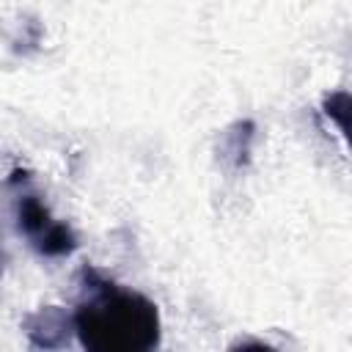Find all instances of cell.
<instances>
[{"label": "cell", "mask_w": 352, "mask_h": 352, "mask_svg": "<svg viewBox=\"0 0 352 352\" xmlns=\"http://www.w3.org/2000/svg\"><path fill=\"white\" fill-rule=\"evenodd\" d=\"M82 297L72 314L77 341L91 352H148L160 344V311L140 292L121 289L82 267Z\"/></svg>", "instance_id": "6da1fadb"}, {"label": "cell", "mask_w": 352, "mask_h": 352, "mask_svg": "<svg viewBox=\"0 0 352 352\" xmlns=\"http://www.w3.org/2000/svg\"><path fill=\"white\" fill-rule=\"evenodd\" d=\"M25 333L30 344L38 349H58L69 344V336L74 333V322L72 314H66L63 308L44 305L25 319Z\"/></svg>", "instance_id": "7a4b0ae2"}, {"label": "cell", "mask_w": 352, "mask_h": 352, "mask_svg": "<svg viewBox=\"0 0 352 352\" xmlns=\"http://www.w3.org/2000/svg\"><path fill=\"white\" fill-rule=\"evenodd\" d=\"M253 135H256V124L253 121H236L226 129L223 135V157L234 165V168H242L250 162V143H253Z\"/></svg>", "instance_id": "3957f363"}, {"label": "cell", "mask_w": 352, "mask_h": 352, "mask_svg": "<svg viewBox=\"0 0 352 352\" xmlns=\"http://www.w3.org/2000/svg\"><path fill=\"white\" fill-rule=\"evenodd\" d=\"M33 242V248L41 253V256H50V258H60V256H69V253H74V248H77V236H74V231L66 226V223H58V220H52L36 239H30Z\"/></svg>", "instance_id": "277c9868"}, {"label": "cell", "mask_w": 352, "mask_h": 352, "mask_svg": "<svg viewBox=\"0 0 352 352\" xmlns=\"http://www.w3.org/2000/svg\"><path fill=\"white\" fill-rule=\"evenodd\" d=\"M50 223H52V214L41 204V198H36V195H22L19 198V204H16V226H19V231L25 236L36 239Z\"/></svg>", "instance_id": "5b68a950"}, {"label": "cell", "mask_w": 352, "mask_h": 352, "mask_svg": "<svg viewBox=\"0 0 352 352\" xmlns=\"http://www.w3.org/2000/svg\"><path fill=\"white\" fill-rule=\"evenodd\" d=\"M322 107H324V116L338 124L341 135H346V129H349V94L346 91H336V94L324 96Z\"/></svg>", "instance_id": "8992f818"}, {"label": "cell", "mask_w": 352, "mask_h": 352, "mask_svg": "<svg viewBox=\"0 0 352 352\" xmlns=\"http://www.w3.org/2000/svg\"><path fill=\"white\" fill-rule=\"evenodd\" d=\"M0 272H3V256H0Z\"/></svg>", "instance_id": "52a82bcc"}]
</instances>
